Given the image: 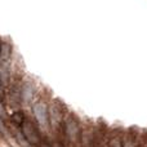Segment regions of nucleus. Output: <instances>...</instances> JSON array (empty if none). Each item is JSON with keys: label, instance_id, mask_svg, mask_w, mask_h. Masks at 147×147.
Masks as SVG:
<instances>
[{"label": "nucleus", "instance_id": "1", "mask_svg": "<svg viewBox=\"0 0 147 147\" xmlns=\"http://www.w3.org/2000/svg\"><path fill=\"white\" fill-rule=\"evenodd\" d=\"M80 134L81 127L80 123H79V117L72 112L66 114L63 125H62V142H63V146H80Z\"/></svg>", "mask_w": 147, "mask_h": 147}, {"label": "nucleus", "instance_id": "2", "mask_svg": "<svg viewBox=\"0 0 147 147\" xmlns=\"http://www.w3.org/2000/svg\"><path fill=\"white\" fill-rule=\"evenodd\" d=\"M21 132H22L23 138L26 140V142L31 146L39 147V145L43 141V137L40 134V128L38 127L35 120H31L28 117H26V120L23 121V124L21 125Z\"/></svg>", "mask_w": 147, "mask_h": 147}, {"label": "nucleus", "instance_id": "3", "mask_svg": "<svg viewBox=\"0 0 147 147\" xmlns=\"http://www.w3.org/2000/svg\"><path fill=\"white\" fill-rule=\"evenodd\" d=\"M32 111L38 127L40 129H49V103L43 97L36 99L32 106Z\"/></svg>", "mask_w": 147, "mask_h": 147}, {"label": "nucleus", "instance_id": "4", "mask_svg": "<svg viewBox=\"0 0 147 147\" xmlns=\"http://www.w3.org/2000/svg\"><path fill=\"white\" fill-rule=\"evenodd\" d=\"M35 98V88L31 83H25L21 86V102L23 103H30Z\"/></svg>", "mask_w": 147, "mask_h": 147}, {"label": "nucleus", "instance_id": "5", "mask_svg": "<svg viewBox=\"0 0 147 147\" xmlns=\"http://www.w3.org/2000/svg\"><path fill=\"white\" fill-rule=\"evenodd\" d=\"M107 147H123V133H120L119 130L109 133Z\"/></svg>", "mask_w": 147, "mask_h": 147}, {"label": "nucleus", "instance_id": "6", "mask_svg": "<svg viewBox=\"0 0 147 147\" xmlns=\"http://www.w3.org/2000/svg\"><path fill=\"white\" fill-rule=\"evenodd\" d=\"M137 132L136 130H129V132L123 134V147H137Z\"/></svg>", "mask_w": 147, "mask_h": 147}, {"label": "nucleus", "instance_id": "7", "mask_svg": "<svg viewBox=\"0 0 147 147\" xmlns=\"http://www.w3.org/2000/svg\"><path fill=\"white\" fill-rule=\"evenodd\" d=\"M26 115L23 111H21V110H17L16 112H13L12 115H10V121L13 123V124L16 125V127H21V125L23 124V121L26 120Z\"/></svg>", "mask_w": 147, "mask_h": 147}, {"label": "nucleus", "instance_id": "8", "mask_svg": "<svg viewBox=\"0 0 147 147\" xmlns=\"http://www.w3.org/2000/svg\"><path fill=\"white\" fill-rule=\"evenodd\" d=\"M8 134V128L5 127V124H4V120L1 119V116H0V136H7Z\"/></svg>", "mask_w": 147, "mask_h": 147}, {"label": "nucleus", "instance_id": "9", "mask_svg": "<svg viewBox=\"0 0 147 147\" xmlns=\"http://www.w3.org/2000/svg\"><path fill=\"white\" fill-rule=\"evenodd\" d=\"M5 99H7V98H5V86L0 83V101L4 103Z\"/></svg>", "mask_w": 147, "mask_h": 147}, {"label": "nucleus", "instance_id": "10", "mask_svg": "<svg viewBox=\"0 0 147 147\" xmlns=\"http://www.w3.org/2000/svg\"><path fill=\"white\" fill-rule=\"evenodd\" d=\"M39 147H53V146H52L49 142H47V141H44V140H43V141H41V143L39 145Z\"/></svg>", "mask_w": 147, "mask_h": 147}, {"label": "nucleus", "instance_id": "11", "mask_svg": "<svg viewBox=\"0 0 147 147\" xmlns=\"http://www.w3.org/2000/svg\"><path fill=\"white\" fill-rule=\"evenodd\" d=\"M0 52H1V43H0Z\"/></svg>", "mask_w": 147, "mask_h": 147}]
</instances>
